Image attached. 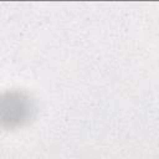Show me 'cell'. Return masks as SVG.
<instances>
[{
	"instance_id": "6da1fadb",
	"label": "cell",
	"mask_w": 159,
	"mask_h": 159,
	"mask_svg": "<svg viewBox=\"0 0 159 159\" xmlns=\"http://www.w3.org/2000/svg\"><path fill=\"white\" fill-rule=\"evenodd\" d=\"M32 111V102L27 96L21 92H9L1 99V120L9 127L20 125L26 122L31 117Z\"/></svg>"
}]
</instances>
